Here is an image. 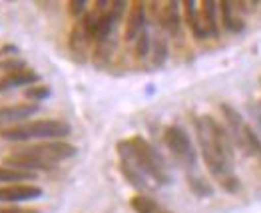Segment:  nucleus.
I'll return each mask as SVG.
<instances>
[{"label":"nucleus","mask_w":261,"mask_h":213,"mask_svg":"<svg viewBox=\"0 0 261 213\" xmlns=\"http://www.w3.org/2000/svg\"><path fill=\"white\" fill-rule=\"evenodd\" d=\"M160 24L168 34H177L179 32V24H181V14H179V2L170 0L164 4V8L160 10Z\"/></svg>","instance_id":"f8f14e48"},{"label":"nucleus","mask_w":261,"mask_h":213,"mask_svg":"<svg viewBox=\"0 0 261 213\" xmlns=\"http://www.w3.org/2000/svg\"><path fill=\"white\" fill-rule=\"evenodd\" d=\"M257 106H259V108H261V102H259V104H257Z\"/></svg>","instance_id":"393cba45"},{"label":"nucleus","mask_w":261,"mask_h":213,"mask_svg":"<svg viewBox=\"0 0 261 213\" xmlns=\"http://www.w3.org/2000/svg\"><path fill=\"white\" fill-rule=\"evenodd\" d=\"M24 96L28 100H38L40 102V100H46L50 96V88L48 86H30V88H26Z\"/></svg>","instance_id":"412c9836"},{"label":"nucleus","mask_w":261,"mask_h":213,"mask_svg":"<svg viewBox=\"0 0 261 213\" xmlns=\"http://www.w3.org/2000/svg\"><path fill=\"white\" fill-rule=\"evenodd\" d=\"M150 50H152V60L153 66H164V62L168 60V40L166 38H155L150 44Z\"/></svg>","instance_id":"6ab92c4d"},{"label":"nucleus","mask_w":261,"mask_h":213,"mask_svg":"<svg viewBox=\"0 0 261 213\" xmlns=\"http://www.w3.org/2000/svg\"><path fill=\"white\" fill-rule=\"evenodd\" d=\"M116 149H118V157H120V171L128 179V183L134 185L136 190H150V179L146 177V173L140 170L138 164L134 162L130 146H128V140L118 142Z\"/></svg>","instance_id":"423d86ee"},{"label":"nucleus","mask_w":261,"mask_h":213,"mask_svg":"<svg viewBox=\"0 0 261 213\" xmlns=\"http://www.w3.org/2000/svg\"><path fill=\"white\" fill-rule=\"evenodd\" d=\"M38 80H40V76L34 70H28V68L14 70V72H8L6 76L0 78V92L16 88V86H34Z\"/></svg>","instance_id":"9b49d317"},{"label":"nucleus","mask_w":261,"mask_h":213,"mask_svg":"<svg viewBox=\"0 0 261 213\" xmlns=\"http://www.w3.org/2000/svg\"><path fill=\"white\" fill-rule=\"evenodd\" d=\"M130 205L136 213H174L164 209L155 199L148 197V195H134L130 199Z\"/></svg>","instance_id":"dca6fc26"},{"label":"nucleus","mask_w":261,"mask_h":213,"mask_svg":"<svg viewBox=\"0 0 261 213\" xmlns=\"http://www.w3.org/2000/svg\"><path fill=\"white\" fill-rule=\"evenodd\" d=\"M188 185L196 197H210L214 195V185L199 173H188Z\"/></svg>","instance_id":"f3484780"},{"label":"nucleus","mask_w":261,"mask_h":213,"mask_svg":"<svg viewBox=\"0 0 261 213\" xmlns=\"http://www.w3.org/2000/svg\"><path fill=\"white\" fill-rule=\"evenodd\" d=\"M38 110H40L38 104H14V106L0 108V126L24 122L30 116H34Z\"/></svg>","instance_id":"1a4fd4ad"},{"label":"nucleus","mask_w":261,"mask_h":213,"mask_svg":"<svg viewBox=\"0 0 261 213\" xmlns=\"http://www.w3.org/2000/svg\"><path fill=\"white\" fill-rule=\"evenodd\" d=\"M28 149L30 153H34L36 157H40L42 162L46 164H52L56 166L58 162L62 159H68V157H74L78 148L68 144V142H62V140H52V142H42L38 146H30V148H24Z\"/></svg>","instance_id":"0eeeda50"},{"label":"nucleus","mask_w":261,"mask_h":213,"mask_svg":"<svg viewBox=\"0 0 261 213\" xmlns=\"http://www.w3.org/2000/svg\"><path fill=\"white\" fill-rule=\"evenodd\" d=\"M218 12L221 14V24L225 30L229 32H241L243 30V20L238 14V8H236V2H218Z\"/></svg>","instance_id":"4468645a"},{"label":"nucleus","mask_w":261,"mask_h":213,"mask_svg":"<svg viewBox=\"0 0 261 213\" xmlns=\"http://www.w3.org/2000/svg\"><path fill=\"white\" fill-rule=\"evenodd\" d=\"M199 153L212 177L219 183V188L227 193H238L241 188L240 177L233 171V142L225 126H221L212 116H197L194 120Z\"/></svg>","instance_id":"f257e3e1"},{"label":"nucleus","mask_w":261,"mask_h":213,"mask_svg":"<svg viewBox=\"0 0 261 213\" xmlns=\"http://www.w3.org/2000/svg\"><path fill=\"white\" fill-rule=\"evenodd\" d=\"M247 110H249V114H251V118H253L255 126H257L259 131H261V108L257 106V104H247Z\"/></svg>","instance_id":"5701e85b"},{"label":"nucleus","mask_w":261,"mask_h":213,"mask_svg":"<svg viewBox=\"0 0 261 213\" xmlns=\"http://www.w3.org/2000/svg\"><path fill=\"white\" fill-rule=\"evenodd\" d=\"M136 42V56L138 58H146L148 56V52H150V34H148V30L144 28L142 32H140V36L134 40Z\"/></svg>","instance_id":"aec40b11"},{"label":"nucleus","mask_w":261,"mask_h":213,"mask_svg":"<svg viewBox=\"0 0 261 213\" xmlns=\"http://www.w3.org/2000/svg\"><path fill=\"white\" fill-rule=\"evenodd\" d=\"M42 195V190L36 185L28 183H14V185H4L0 188V201L2 203H20V201H30L38 199Z\"/></svg>","instance_id":"6e6552de"},{"label":"nucleus","mask_w":261,"mask_h":213,"mask_svg":"<svg viewBox=\"0 0 261 213\" xmlns=\"http://www.w3.org/2000/svg\"><path fill=\"white\" fill-rule=\"evenodd\" d=\"M72 128L62 122V120H36L30 124H20V126H10L0 131V138L6 142H28V140H62L70 136Z\"/></svg>","instance_id":"7ed1b4c3"},{"label":"nucleus","mask_w":261,"mask_h":213,"mask_svg":"<svg viewBox=\"0 0 261 213\" xmlns=\"http://www.w3.org/2000/svg\"><path fill=\"white\" fill-rule=\"evenodd\" d=\"M164 142L166 148L170 149V153L174 155V159L190 173H194L197 168V151L188 136V131L179 126H170L164 131Z\"/></svg>","instance_id":"39448f33"},{"label":"nucleus","mask_w":261,"mask_h":213,"mask_svg":"<svg viewBox=\"0 0 261 213\" xmlns=\"http://www.w3.org/2000/svg\"><path fill=\"white\" fill-rule=\"evenodd\" d=\"M221 114L225 118V129L233 142V148H240L245 155L253 157L261 170V136L231 104H221Z\"/></svg>","instance_id":"f03ea898"},{"label":"nucleus","mask_w":261,"mask_h":213,"mask_svg":"<svg viewBox=\"0 0 261 213\" xmlns=\"http://www.w3.org/2000/svg\"><path fill=\"white\" fill-rule=\"evenodd\" d=\"M0 213H38L34 209H20V207H0Z\"/></svg>","instance_id":"b1692460"},{"label":"nucleus","mask_w":261,"mask_h":213,"mask_svg":"<svg viewBox=\"0 0 261 213\" xmlns=\"http://www.w3.org/2000/svg\"><path fill=\"white\" fill-rule=\"evenodd\" d=\"M197 4L194 0H186L184 2V20L188 24V28L192 30V34L196 36L197 40L205 38V30H203V24H201V18H199V8H196Z\"/></svg>","instance_id":"2eb2a0df"},{"label":"nucleus","mask_w":261,"mask_h":213,"mask_svg":"<svg viewBox=\"0 0 261 213\" xmlns=\"http://www.w3.org/2000/svg\"><path fill=\"white\" fill-rule=\"evenodd\" d=\"M68 8H70L72 16H80L86 10V2L84 0H72V2H68Z\"/></svg>","instance_id":"4be33fe9"},{"label":"nucleus","mask_w":261,"mask_h":213,"mask_svg":"<svg viewBox=\"0 0 261 213\" xmlns=\"http://www.w3.org/2000/svg\"><path fill=\"white\" fill-rule=\"evenodd\" d=\"M144 24H146V8H144V2H134L128 12V20H126V32H124V38L128 42H134L140 32L144 30Z\"/></svg>","instance_id":"9d476101"},{"label":"nucleus","mask_w":261,"mask_h":213,"mask_svg":"<svg viewBox=\"0 0 261 213\" xmlns=\"http://www.w3.org/2000/svg\"><path fill=\"white\" fill-rule=\"evenodd\" d=\"M128 146H130L134 162L138 164L140 170L146 173L148 179L155 181L158 185H168L172 181L170 171L166 168L162 155L152 148L150 142H146L142 136H134V138L128 140Z\"/></svg>","instance_id":"20e7f679"},{"label":"nucleus","mask_w":261,"mask_h":213,"mask_svg":"<svg viewBox=\"0 0 261 213\" xmlns=\"http://www.w3.org/2000/svg\"><path fill=\"white\" fill-rule=\"evenodd\" d=\"M259 84H261V76H259Z\"/></svg>","instance_id":"a878e982"},{"label":"nucleus","mask_w":261,"mask_h":213,"mask_svg":"<svg viewBox=\"0 0 261 213\" xmlns=\"http://www.w3.org/2000/svg\"><path fill=\"white\" fill-rule=\"evenodd\" d=\"M32 179H36V173L0 166V183H20V181H32Z\"/></svg>","instance_id":"a211bd4d"},{"label":"nucleus","mask_w":261,"mask_h":213,"mask_svg":"<svg viewBox=\"0 0 261 213\" xmlns=\"http://www.w3.org/2000/svg\"><path fill=\"white\" fill-rule=\"evenodd\" d=\"M199 18L203 24V30L207 36H219V26H218V2L214 0H203L201 8H199Z\"/></svg>","instance_id":"ddd939ff"}]
</instances>
